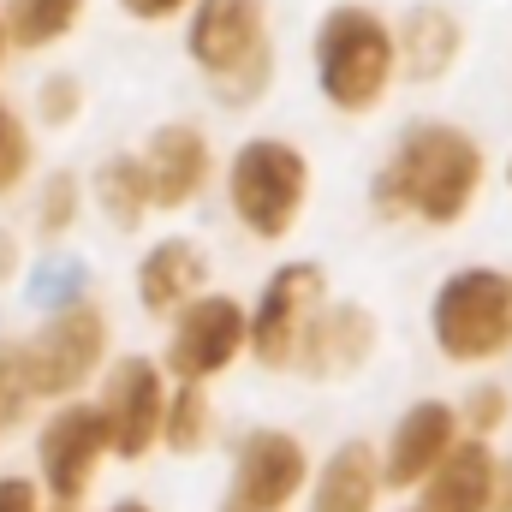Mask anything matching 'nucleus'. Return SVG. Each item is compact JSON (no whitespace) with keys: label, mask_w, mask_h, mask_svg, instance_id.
<instances>
[{"label":"nucleus","mask_w":512,"mask_h":512,"mask_svg":"<svg viewBox=\"0 0 512 512\" xmlns=\"http://www.w3.org/2000/svg\"><path fill=\"white\" fill-rule=\"evenodd\" d=\"M203 286H209V256L197 251L191 239H161V245H149L143 262H137V304L149 316H173Z\"/></svg>","instance_id":"16"},{"label":"nucleus","mask_w":512,"mask_h":512,"mask_svg":"<svg viewBox=\"0 0 512 512\" xmlns=\"http://www.w3.org/2000/svg\"><path fill=\"white\" fill-rule=\"evenodd\" d=\"M102 459H108V423H102L96 405H72L66 399L36 435V465H42V483H48L54 507H78L90 495Z\"/></svg>","instance_id":"9"},{"label":"nucleus","mask_w":512,"mask_h":512,"mask_svg":"<svg viewBox=\"0 0 512 512\" xmlns=\"http://www.w3.org/2000/svg\"><path fill=\"white\" fill-rule=\"evenodd\" d=\"M12 274H18V233H6V227H0V286H6Z\"/></svg>","instance_id":"30"},{"label":"nucleus","mask_w":512,"mask_h":512,"mask_svg":"<svg viewBox=\"0 0 512 512\" xmlns=\"http://www.w3.org/2000/svg\"><path fill=\"white\" fill-rule=\"evenodd\" d=\"M227 197H233V215L239 227L274 245L298 227L304 203H310V161L304 149H292L286 137H251L239 143L233 167H227Z\"/></svg>","instance_id":"5"},{"label":"nucleus","mask_w":512,"mask_h":512,"mask_svg":"<svg viewBox=\"0 0 512 512\" xmlns=\"http://www.w3.org/2000/svg\"><path fill=\"white\" fill-rule=\"evenodd\" d=\"M376 501H382V459L370 441H346L316 471L310 512H376Z\"/></svg>","instance_id":"18"},{"label":"nucleus","mask_w":512,"mask_h":512,"mask_svg":"<svg viewBox=\"0 0 512 512\" xmlns=\"http://www.w3.org/2000/svg\"><path fill=\"white\" fill-rule=\"evenodd\" d=\"M173 316L179 322H173V340H167V370L179 382H209V376L239 364V352H245V304L239 298L203 286Z\"/></svg>","instance_id":"8"},{"label":"nucleus","mask_w":512,"mask_h":512,"mask_svg":"<svg viewBox=\"0 0 512 512\" xmlns=\"http://www.w3.org/2000/svg\"><path fill=\"white\" fill-rule=\"evenodd\" d=\"M376 316L364 304H322L316 322L304 328V346L292 358V370L316 376V382H340V376H358L376 352Z\"/></svg>","instance_id":"13"},{"label":"nucleus","mask_w":512,"mask_h":512,"mask_svg":"<svg viewBox=\"0 0 512 512\" xmlns=\"http://www.w3.org/2000/svg\"><path fill=\"white\" fill-rule=\"evenodd\" d=\"M328 304V274L316 262H286L268 274L256 310H245V352L262 370H292L304 328L316 322V310Z\"/></svg>","instance_id":"7"},{"label":"nucleus","mask_w":512,"mask_h":512,"mask_svg":"<svg viewBox=\"0 0 512 512\" xmlns=\"http://www.w3.org/2000/svg\"><path fill=\"white\" fill-rule=\"evenodd\" d=\"M60 512H78V507H60ZM114 512H149V507H137V501H126V507H114Z\"/></svg>","instance_id":"31"},{"label":"nucleus","mask_w":512,"mask_h":512,"mask_svg":"<svg viewBox=\"0 0 512 512\" xmlns=\"http://www.w3.org/2000/svg\"><path fill=\"white\" fill-rule=\"evenodd\" d=\"M84 114V84L72 78V72H54V78H42V90H36V120L42 126H72Z\"/></svg>","instance_id":"23"},{"label":"nucleus","mask_w":512,"mask_h":512,"mask_svg":"<svg viewBox=\"0 0 512 512\" xmlns=\"http://www.w3.org/2000/svg\"><path fill=\"white\" fill-rule=\"evenodd\" d=\"M507 417H512V393L507 387H495V382L471 387V399H465V429H471L477 441H489L495 429H507Z\"/></svg>","instance_id":"24"},{"label":"nucleus","mask_w":512,"mask_h":512,"mask_svg":"<svg viewBox=\"0 0 512 512\" xmlns=\"http://www.w3.org/2000/svg\"><path fill=\"white\" fill-rule=\"evenodd\" d=\"M185 48L227 108H251L274 84L268 0H191Z\"/></svg>","instance_id":"2"},{"label":"nucleus","mask_w":512,"mask_h":512,"mask_svg":"<svg viewBox=\"0 0 512 512\" xmlns=\"http://www.w3.org/2000/svg\"><path fill=\"white\" fill-rule=\"evenodd\" d=\"M465 54V24L453 6L441 0H417L405 18H399V36H393V72H405L411 84H435L459 66Z\"/></svg>","instance_id":"15"},{"label":"nucleus","mask_w":512,"mask_h":512,"mask_svg":"<svg viewBox=\"0 0 512 512\" xmlns=\"http://www.w3.org/2000/svg\"><path fill=\"white\" fill-rule=\"evenodd\" d=\"M24 411H30V387L18 364V340H0V423H18Z\"/></svg>","instance_id":"26"},{"label":"nucleus","mask_w":512,"mask_h":512,"mask_svg":"<svg viewBox=\"0 0 512 512\" xmlns=\"http://www.w3.org/2000/svg\"><path fill=\"white\" fill-rule=\"evenodd\" d=\"M24 173H30V131H24V120L0 102V191H12Z\"/></svg>","instance_id":"25"},{"label":"nucleus","mask_w":512,"mask_h":512,"mask_svg":"<svg viewBox=\"0 0 512 512\" xmlns=\"http://www.w3.org/2000/svg\"><path fill=\"white\" fill-rule=\"evenodd\" d=\"M131 18H143V24H161V18H173V12H185L191 0H120Z\"/></svg>","instance_id":"29"},{"label":"nucleus","mask_w":512,"mask_h":512,"mask_svg":"<svg viewBox=\"0 0 512 512\" xmlns=\"http://www.w3.org/2000/svg\"><path fill=\"white\" fill-rule=\"evenodd\" d=\"M429 334L447 364L512 358V268H459L435 286Z\"/></svg>","instance_id":"4"},{"label":"nucleus","mask_w":512,"mask_h":512,"mask_svg":"<svg viewBox=\"0 0 512 512\" xmlns=\"http://www.w3.org/2000/svg\"><path fill=\"white\" fill-rule=\"evenodd\" d=\"M453 441H459V411H453V405H441V399L411 405V411L393 423V435H387L382 489H417Z\"/></svg>","instance_id":"14"},{"label":"nucleus","mask_w":512,"mask_h":512,"mask_svg":"<svg viewBox=\"0 0 512 512\" xmlns=\"http://www.w3.org/2000/svg\"><path fill=\"white\" fill-rule=\"evenodd\" d=\"M304 477H310L304 441L286 429H256V435H245V447L233 459L221 512H286L292 495L304 489Z\"/></svg>","instance_id":"10"},{"label":"nucleus","mask_w":512,"mask_h":512,"mask_svg":"<svg viewBox=\"0 0 512 512\" xmlns=\"http://www.w3.org/2000/svg\"><path fill=\"white\" fill-rule=\"evenodd\" d=\"M84 6H90V0H0L6 48L36 54V48H48V42L72 36V30H78V18H84Z\"/></svg>","instance_id":"19"},{"label":"nucleus","mask_w":512,"mask_h":512,"mask_svg":"<svg viewBox=\"0 0 512 512\" xmlns=\"http://www.w3.org/2000/svg\"><path fill=\"white\" fill-rule=\"evenodd\" d=\"M108 358V316L96 298H60L54 316L18 340V364H24V387L30 399H72L78 387L90 382Z\"/></svg>","instance_id":"6"},{"label":"nucleus","mask_w":512,"mask_h":512,"mask_svg":"<svg viewBox=\"0 0 512 512\" xmlns=\"http://www.w3.org/2000/svg\"><path fill=\"white\" fill-rule=\"evenodd\" d=\"M483 512H512V459H495V483H489Z\"/></svg>","instance_id":"28"},{"label":"nucleus","mask_w":512,"mask_h":512,"mask_svg":"<svg viewBox=\"0 0 512 512\" xmlns=\"http://www.w3.org/2000/svg\"><path fill=\"white\" fill-rule=\"evenodd\" d=\"M316 84L340 114H370L393 84V30L370 6H328L316 30Z\"/></svg>","instance_id":"3"},{"label":"nucleus","mask_w":512,"mask_h":512,"mask_svg":"<svg viewBox=\"0 0 512 512\" xmlns=\"http://www.w3.org/2000/svg\"><path fill=\"white\" fill-rule=\"evenodd\" d=\"M161 405L167 382L149 358H120L102 382V423H108V453L114 459H143L161 441Z\"/></svg>","instance_id":"11"},{"label":"nucleus","mask_w":512,"mask_h":512,"mask_svg":"<svg viewBox=\"0 0 512 512\" xmlns=\"http://www.w3.org/2000/svg\"><path fill=\"white\" fill-rule=\"evenodd\" d=\"M96 209L108 215V227L137 233L149 221V185H143V167L137 155H114L96 167Z\"/></svg>","instance_id":"20"},{"label":"nucleus","mask_w":512,"mask_h":512,"mask_svg":"<svg viewBox=\"0 0 512 512\" xmlns=\"http://www.w3.org/2000/svg\"><path fill=\"white\" fill-rule=\"evenodd\" d=\"M507 185H512V161H507Z\"/></svg>","instance_id":"33"},{"label":"nucleus","mask_w":512,"mask_h":512,"mask_svg":"<svg viewBox=\"0 0 512 512\" xmlns=\"http://www.w3.org/2000/svg\"><path fill=\"white\" fill-rule=\"evenodd\" d=\"M0 512H42V495L30 477H0Z\"/></svg>","instance_id":"27"},{"label":"nucleus","mask_w":512,"mask_h":512,"mask_svg":"<svg viewBox=\"0 0 512 512\" xmlns=\"http://www.w3.org/2000/svg\"><path fill=\"white\" fill-rule=\"evenodd\" d=\"M72 221H78V179L72 173H48V185L36 197V233L54 245V239L72 233Z\"/></svg>","instance_id":"22"},{"label":"nucleus","mask_w":512,"mask_h":512,"mask_svg":"<svg viewBox=\"0 0 512 512\" xmlns=\"http://www.w3.org/2000/svg\"><path fill=\"white\" fill-rule=\"evenodd\" d=\"M489 483H495V453L489 441H453L435 471L423 477V507L417 512H483L489 501Z\"/></svg>","instance_id":"17"},{"label":"nucleus","mask_w":512,"mask_h":512,"mask_svg":"<svg viewBox=\"0 0 512 512\" xmlns=\"http://www.w3.org/2000/svg\"><path fill=\"white\" fill-rule=\"evenodd\" d=\"M209 435H215V405H209L203 382H179L167 393V405H161V441L179 459H191V453L209 447Z\"/></svg>","instance_id":"21"},{"label":"nucleus","mask_w":512,"mask_h":512,"mask_svg":"<svg viewBox=\"0 0 512 512\" xmlns=\"http://www.w3.org/2000/svg\"><path fill=\"white\" fill-rule=\"evenodd\" d=\"M0 60H6V30H0Z\"/></svg>","instance_id":"32"},{"label":"nucleus","mask_w":512,"mask_h":512,"mask_svg":"<svg viewBox=\"0 0 512 512\" xmlns=\"http://www.w3.org/2000/svg\"><path fill=\"white\" fill-rule=\"evenodd\" d=\"M477 191H483V149L459 126H411L370 179V203L382 221H423V227H459Z\"/></svg>","instance_id":"1"},{"label":"nucleus","mask_w":512,"mask_h":512,"mask_svg":"<svg viewBox=\"0 0 512 512\" xmlns=\"http://www.w3.org/2000/svg\"><path fill=\"white\" fill-rule=\"evenodd\" d=\"M137 167H143V185H149V209H161V215H173V209H185V203H197V191L209 185V137L197 126H155L143 137V155H137Z\"/></svg>","instance_id":"12"}]
</instances>
